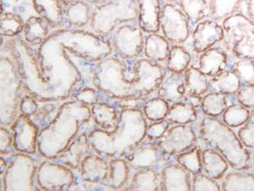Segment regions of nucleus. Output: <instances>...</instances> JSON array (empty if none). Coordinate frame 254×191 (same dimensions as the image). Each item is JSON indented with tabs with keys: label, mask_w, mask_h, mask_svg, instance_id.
Segmentation results:
<instances>
[{
	"label": "nucleus",
	"mask_w": 254,
	"mask_h": 191,
	"mask_svg": "<svg viewBox=\"0 0 254 191\" xmlns=\"http://www.w3.org/2000/svg\"><path fill=\"white\" fill-rule=\"evenodd\" d=\"M190 61V55L183 47L173 46L168 56V69L174 73H183Z\"/></svg>",
	"instance_id": "22"
},
{
	"label": "nucleus",
	"mask_w": 254,
	"mask_h": 191,
	"mask_svg": "<svg viewBox=\"0 0 254 191\" xmlns=\"http://www.w3.org/2000/svg\"><path fill=\"white\" fill-rule=\"evenodd\" d=\"M250 119H249V121H251V122H254V107L253 110L250 111Z\"/></svg>",
	"instance_id": "46"
},
{
	"label": "nucleus",
	"mask_w": 254,
	"mask_h": 191,
	"mask_svg": "<svg viewBox=\"0 0 254 191\" xmlns=\"http://www.w3.org/2000/svg\"><path fill=\"white\" fill-rule=\"evenodd\" d=\"M225 32L218 20L205 19L196 25L192 34L194 50L202 54L214 44L224 40Z\"/></svg>",
	"instance_id": "7"
},
{
	"label": "nucleus",
	"mask_w": 254,
	"mask_h": 191,
	"mask_svg": "<svg viewBox=\"0 0 254 191\" xmlns=\"http://www.w3.org/2000/svg\"><path fill=\"white\" fill-rule=\"evenodd\" d=\"M223 191H254V175L249 173H233L225 178Z\"/></svg>",
	"instance_id": "21"
},
{
	"label": "nucleus",
	"mask_w": 254,
	"mask_h": 191,
	"mask_svg": "<svg viewBox=\"0 0 254 191\" xmlns=\"http://www.w3.org/2000/svg\"><path fill=\"white\" fill-rule=\"evenodd\" d=\"M191 189L193 191H220V186L214 179L203 174H196Z\"/></svg>",
	"instance_id": "36"
},
{
	"label": "nucleus",
	"mask_w": 254,
	"mask_h": 191,
	"mask_svg": "<svg viewBox=\"0 0 254 191\" xmlns=\"http://www.w3.org/2000/svg\"><path fill=\"white\" fill-rule=\"evenodd\" d=\"M232 71L237 74L242 85L254 84V60L241 59L233 65Z\"/></svg>",
	"instance_id": "29"
},
{
	"label": "nucleus",
	"mask_w": 254,
	"mask_h": 191,
	"mask_svg": "<svg viewBox=\"0 0 254 191\" xmlns=\"http://www.w3.org/2000/svg\"><path fill=\"white\" fill-rule=\"evenodd\" d=\"M168 111V102L160 97L153 98L145 104L146 116L152 121H159L165 118L167 116Z\"/></svg>",
	"instance_id": "32"
},
{
	"label": "nucleus",
	"mask_w": 254,
	"mask_h": 191,
	"mask_svg": "<svg viewBox=\"0 0 254 191\" xmlns=\"http://www.w3.org/2000/svg\"><path fill=\"white\" fill-rule=\"evenodd\" d=\"M227 67L228 55L220 47H212L200 56L199 70L207 77H215L225 72Z\"/></svg>",
	"instance_id": "10"
},
{
	"label": "nucleus",
	"mask_w": 254,
	"mask_h": 191,
	"mask_svg": "<svg viewBox=\"0 0 254 191\" xmlns=\"http://www.w3.org/2000/svg\"><path fill=\"white\" fill-rule=\"evenodd\" d=\"M246 14L254 22V0H246Z\"/></svg>",
	"instance_id": "43"
},
{
	"label": "nucleus",
	"mask_w": 254,
	"mask_h": 191,
	"mask_svg": "<svg viewBox=\"0 0 254 191\" xmlns=\"http://www.w3.org/2000/svg\"><path fill=\"white\" fill-rule=\"evenodd\" d=\"M200 137L206 145L219 151L229 164L237 170L249 168L250 153L234 131L225 122L206 117L200 125Z\"/></svg>",
	"instance_id": "1"
},
{
	"label": "nucleus",
	"mask_w": 254,
	"mask_h": 191,
	"mask_svg": "<svg viewBox=\"0 0 254 191\" xmlns=\"http://www.w3.org/2000/svg\"><path fill=\"white\" fill-rule=\"evenodd\" d=\"M202 162L204 174L214 180L222 178L228 169V162L214 149H208L202 152Z\"/></svg>",
	"instance_id": "14"
},
{
	"label": "nucleus",
	"mask_w": 254,
	"mask_h": 191,
	"mask_svg": "<svg viewBox=\"0 0 254 191\" xmlns=\"http://www.w3.org/2000/svg\"><path fill=\"white\" fill-rule=\"evenodd\" d=\"M177 162L190 174L195 175L199 174L202 167V153L199 148L194 147L188 152L180 154L177 157Z\"/></svg>",
	"instance_id": "26"
},
{
	"label": "nucleus",
	"mask_w": 254,
	"mask_h": 191,
	"mask_svg": "<svg viewBox=\"0 0 254 191\" xmlns=\"http://www.w3.org/2000/svg\"><path fill=\"white\" fill-rule=\"evenodd\" d=\"M186 92L190 96H202L209 90L208 77L199 68L190 67L185 71Z\"/></svg>",
	"instance_id": "17"
},
{
	"label": "nucleus",
	"mask_w": 254,
	"mask_h": 191,
	"mask_svg": "<svg viewBox=\"0 0 254 191\" xmlns=\"http://www.w3.org/2000/svg\"><path fill=\"white\" fill-rule=\"evenodd\" d=\"M231 52L237 58L254 60V32L246 35L235 44Z\"/></svg>",
	"instance_id": "34"
},
{
	"label": "nucleus",
	"mask_w": 254,
	"mask_h": 191,
	"mask_svg": "<svg viewBox=\"0 0 254 191\" xmlns=\"http://www.w3.org/2000/svg\"><path fill=\"white\" fill-rule=\"evenodd\" d=\"M207 18L210 20H224L236 14L240 9L243 0H205ZM206 18V19H207Z\"/></svg>",
	"instance_id": "16"
},
{
	"label": "nucleus",
	"mask_w": 254,
	"mask_h": 191,
	"mask_svg": "<svg viewBox=\"0 0 254 191\" xmlns=\"http://www.w3.org/2000/svg\"><path fill=\"white\" fill-rule=\"evenodd\" d=\"M237 99L240 104L248 108L254 107V84L241 85L237 92Z\"/></svg>",
	"instance_id": "37"
},
{
	"label": "nucleus",
	"mask_w": 254,
	"mask_h": 191,
	"mask_svg": "<svg viewBox=\"0 0 254 191\" xmlns=\"http://www.w3.org/2000/svg\"><path fill=\"white\" fill-rule=\"evenodd\" d=\"M169 122L167 121H162L160 122H155L151 125L150 127L147 129V136L152 139H157L164 135V133L167 131Z\"/></svg>",
	"instance_id": "39"
},
{
	"label": "nucleus",
	"mask_w": 254,
	"mask_h": 191,
	"mask_svg": "<svg viewBox=\"0 0 254 191\" xmlns=\"http://www.w3.org/2000/svg\"><path fill=\"white\" fill-rule=\"evenodd\" d=\"M202 100L201 96H190V95H186L185 98L183 99V101H185L186 103H188V104H190L195 108L198 107L201 105Z\"/></svg>",
	"instance_id": "42"
},
{
	"label": "nucleus",
	"mask_w": 254,
	"mask_h": 191,
	"mask_svg": "<svg viewBox=\"0 0 254 191\" xmlns=\"http://www.w3.org/2000/svg\"><path fill=\"white\" fill-rule=\"evenodd\" d=\"M166 117L169 122L173 123L188 124L195 122L197 116L195 107L182 100L173 104L168 111Z\"/></svg>",
	"instance_id": "19"
},
{
	"label": "nucleus",
	"mask_w": 254,
	"mask_h": 191,
	"mask_svg": "<svg viewBox=\"0 0 254 191\" xmlns=\"http://www.w3.org/2000/svg\"><path fill=\"white\" fill-rule=\"evenodd\" d=\"M250 110L242 104H232L224 112V122L229 127H237L245 124L250 119Z\"/></svg>",
	"instance_id": "25"
},
{
	"label": "nucleus",
	"mask_w": 254,
	"mask_h": 191,
	"mask_svg": "<svg viewBox=\"0 0 254 191\" xmlns=\"http://www.w3.org/2000/svg\"><path fill=\"white\" fill-rule=\"evenodd\" d=\"M23 29V21L20 15L6 13L1 16V33L5 36H14Z\"/></svg>",
	"instance_id": "33"
},
{
	"label": "nucleus",
	"mask_w": 254,
	"mask_h": 191,
	"mask_svg": "<svg viewBox=\"0 0 254 191\" xmlns=\"http://www.w3.org/2000/svg\"><path fill=\"white\" fill-rule=\"evenodd\" d=\"M238 138L244 146L254 149V122H246L238 132Z\"/></svg>",
	"instance_id": "38"
},
{
	"label": "nucleus",
	"mask_w": 254,
	"mask_h": 191,
	"mask_svg": "<svg viewBox=\"0 0 254 191\" xmlns=\"http://www.w3.org/2000/svg\"><path fill=\"white\" fill-rule=\"evenodd\" d=\"M137 81L135 90L139 95L149 93L159 87L165 79V72L160 66L149 61H141L136 63Z\"/></svg>",
	"instance_id": "9"
},
{
	"label": "nucleus",
	"mask_w": 254,
	"mask_h": 191,
	"mask_svg": "<svg viewBox=\"0 0 254 191\" xmlns=\"http://www.w3.org/2000/svg\"><path fill=\"white\" fill-rule=\"evenodd\" d=\"M179 4L192 23H197L207 18L205 0H179Z\"/></svg>",
	"instance_id": "23"
},
{
	"label": "nucleus",
	"mask_w": 254,
	"mask_h": 191,
	"mask_svg": "<svg viewBox=\"0 0 254 191\" xmlns=\"http://www.w3.org/2000/svg\"><path fill=\"white\" fill-rule=\"evenodd\" d=\"M228 108L227 96L224 94L212 93L208 94L202 98L201 103V109L206 115L209 116H220L225 112Z\"/></svg>",
	"instance_id": "20"
},
{
	"label": "nucleus",
	"mask_w": 254,
	"mask_h": 191,
	"mask_svg": "<svg viewBox=\"0 0 254 191\" xmlns=\"http://www.w3.org/2000/svg\"><path fill=\"white\" fill-rule=\"evenodd\" d=\"M168 1H176V0H168Z\"/></svg>",
	"instance_id": "47"
},
{
	"label": "nucleus",
	"mask_w": 254,
	"mask_h": 191,
	"mask_svg": "<svg viewBox=\"0 0 254 191\" xmlns=\"http://www.w3.org/2000/svg\"><path fill=\"white\" fill-rule=\"evenodd\" d=\"M130 188L132 190L156 191L159 189V178L152 169H146L136 174Z\"/></svg>",
	"instance_id": "28"
},
{
	"label": "nucleus",
	"mask_w": 254,
	"mask_h": 191,
	"mask_svg": "<svg viewBox=\"0 0 254 191\" xmlns=\"http://www.w3.org/2000/svg\"><path fill=\"white\" fill-rule=\"evenodd\" d=\"M93 114L96 122L104 129L112 127L116 122V111L107 104H95L93 105Z\"/></svg>",
	"instance_id": "30"
},
{
	"label": "nucleus",
	"mask_w": 254,
	"mask_h": 191,
	"mask_svg": "<svg viewBox=\"0 0 254 191\" xmlns=\"http://www.w3.org/2000/svg\"><path fill=\"white\" fill-rule=\"evenodd\" d=\"M138 16L136 0H110L99 6L93 14L92 26L96 32L107 35L117 20H131Z\"/></svg>",
	"instance_id": "3"
},
{
	"label": "nucleus",
	"mask_w": 254,
	"mask_h": 191,
	"mask_svg": "<svg viewBox=\"0 0 254 191\" xmlns=\"http://www.w3.org/2000/svg\"><path fill=\"white\" fill-rule=\"evenodd\" d=\"M159 23L165 38L173 43H183L189 37V19L178 6L171 3L163 6Z\"/></svg>",
	"instance_id": "4"
},
{
	"label": "nucleus",
	"mask_w": 254,
	"mask_h": 191,
	"mask_svg": "<svg viewBox=\"0 0 254 191\" xmlns=\"http://www.w3.org/2000/svg\"><path fill=\"white\" fill-rule=\"evenodd\" d=\"M35 8L47 21L59 23L61 20V0H33Z\"/></svg>",
	"instance_id": "24"
},
{
	"label": "nucleus",
	"mask_w": 254,
	"mask_h": 191,
	"mask_svg": "<svg viewBox=\"0 0 254 191\" xmlns=\"http://www.w3.org/2000/svg\"><path fill=\"white\" fill-rule=\"evenodd\" d=\"M48 33L46 20L42 18H30L25 26V34L28 42L42 41Z\"/></svg>",
	"instance_id": "27"
},
{
	"label": "nucleus",
	"mask_w": 254,
	"mask_h": 191,
	"mask_svg": "<svg viewBox=\"0 0 254 191\" xmlns=\"http://www.w3.org/2000/svg\"><path fill=\"white\" fill-rule=\"evenodd\" d=\"M113 44L116 53L123 58H134L143 47V36L140 28L131 26L118 27L114 33Z\"/></svg>",
	"instance_id": "5"
},
{
	"label": "nucleus",
	"mask_w": 254,
	"mask_h": 191,
	"mask_svg": "<svg viewBox=\"0 0 254 191\" xmlns=\"http://www.w3.org/2000/svg\"><path fill=\"white\" fill-rule=\"evenodd\" d=\"M186 95L185 73H172L159 85V97L172 104L182 101Z\"/></svg>",
	"instance_id": "12"
},
{
	"label": "nucleus",
	"mask_w": 254,
	"mask_h": 191,
	"mask_svg": "<svg viewBox=\"0 0 254 191\" xmlns=\"http://www.w3.org/2000/svg\"></svg>",
	"instance_id": "48"
},
{
	"label": "nucleus",
	"mask_w": 254,
	"mask_h": 191,
	"mask_svg": "<svg viewBox=\"0 0 254 191\" xmlns=\"http://www.w3.org/2000/svg\"><path fill=\"white\" fill-rule=\"evenodd\" d=\"M162 190L190 191V176L188 170L181 165L168 166L162 173Z\"/></svg>",
	"instance_id": "13"
},
{
	"label": "nucleus",
	"mask_w": 254,
	"mask_h": 191,
	"mask_svg": "<svg viewBox=\"0 0 254 191\" xmlns=\"http://www.w3.org/2000/svg\"><path fill=\"white\" fill-rule=\"evenodd\" d=\"M241 82L233 71H225L209 80V90L214 93L231 96L237 94Z\"/></svg>",
	"instance_id": "15"
},
{
	"label": "nucleus",
	"mask_w": 254,
	"mask_h": 191,
	"mask_svg": "<svg viewBox=\"0 0 254 191\" xmlns=\"http://www.w3.org/2000/svg\"><path fill=\"white\" fill-rule=\"evenodd\" d=\"M87 1L90 2V3H104V2H106V1H110V0H87Z\"/></svg>",
	"instance_id": "45"
},
{
	"label": "nucleus",
	"mask_w": 254,
	"mask_h": 191,
	"mask_svg": "<svg viewBox=\"0 0 254 191\" xmlns=\"http://www.w3.org/2000/svg\"><path fill=\"white\" fill-rule=\"evenodd\" d=\"M130 71L127 65L116 59H109L102 62L98 71V85L102 90L115 96H135L134 79L128 75Z\"/></svg>",
	"instance_id": "2"
},
{
	"label": "nucleus",
	"mask_w": 254,
	"mask_h": 191,
	"mask_svg": "<svg viewBox=\"0 0 254 191\" xmlns=\"http://www.w3.org/2000/svg\"><path fill=\"white\" fill-rule=\"evenodd\" d=\"M225 45L231 51L246 35L254 32V22L243 13H236L223 20Z\"/></svg>",
	"instance_id": "8"
},
{
	"label": "nucleus",
	"mask_w": 254,
	"mask_h": 191,
	"mask_svg": "<svg viewBox=\"0 0 254 191\" xmlns=\"http://www.w3.org/2000/svg\"><path fill=\"white\" fill-rule=\"evenodd\" d=\"M127 168L124 162L116 161L111 164V186L120 187L127 180Z\"/></svg>",
	"instance_id": "35"
},
{
	"label": "nucleus",
	"mask_w": 254,
	"mask_h": 191,
	"mask_svg": "<svg viewBox=\"0 0 254 191\" xmlns=\"http://www.w3.org/2000/svg\"><path fill=\"white\" fill-rule=\"evenodd\" d=\"M196 139V133L192 127L182 125L166 131L160 137L158 145L165 155H172L191 147Z\"/></svg>",
	"instance_id": "6"
},
{
	"label": "nucleus",
	"mask_w": 254,
	"mask_h": 191,
	"mask_svg": "<svg viewBox=\"0 0 254 191\" xmlns=\"http://www.w3.org/2000/svg\"><path fill=\"white\" fill-rule=\"evenodd\" d=\"M138 4L139 26L145 32L154 33L160 28L161 7L159 0H136Z\"/></svg>",
	"instance_id": "11"
},
{
	"label": "nucleus",
	"mask_w": 254,
	"mask_h": 191,
	"mask_svg": "<svg viewBox=\"0 0 254 191\" xmlns=\"http://www.w3.org/2000/svg\"><path fill=\"white\" fill-rule=\"evenodd\" d=\"M77 98L79 100H81L85 103H88V104H94L98 101L97 94L94 90H91V89H87V90L81 91L77 96Z\"/></svg>",
	"instance_id": "40"
},
{
	"label": "nucleus",
	"mask_w": 254,
	"mask_h": 191,
	"mask_svg": "<svg viewBox=\"0 0 254 191\" xmlns=\"http://www.w3.org/2000/svg\"><path fill=\"white\" fill-rule=\"evenodd\" d=\"M67 17L75 26H83L89 20V6L82 0L73 3L67 10Z\"/></svg>",
	"instance_id": "31"
},
{
	"label": "nucleus",
	"mask_w": 254,
	"mask_h": 191,
	"mask_svg": "<svg viewBox=\"0 0 254 191\" xmlns=\"http://www.w3.org/2000/svg\"><path fill=\"white\" fill-rule=\"evenodd\" d=\"M170 50L167 38L159 34L150 35L145 43V55L153 61H165L168 59Z\"/></svg>",
	"instance_id": "18"
},
{
	"label": "nucleus",
	"mask_w": 254,
	"mask_h": 191,
	"mask_svg": "<svg viewBox=\"0 0 254 191\" xmlns=\"http://www.w3.org/2000/svg\"><path fill=\"white\" fill-rule=\"evenodd\" d=\"M37 104L35 103L32 98L26 97L22 100V104H21V110L23 111L25 115H32L37 110Z\"/></svg>",
	"instance_id": "41"
},
{
	"label": "nucleus",
	"mask_w": 254,
	"mask_h": 191,
	"mask_svg": "<svg viewBox=\"0 0 254 191\" xmlns=\"http://www.w3.org/2000/svg\"><path fill=\"white\" fill-rule=\"evenodd\" d=\"M61 1L64 4H65V5H69V4L71 5L73 3H76V2L81 1V0H61Z\"/></svg>",
	"instance_id": "44"
}]
</instances>
